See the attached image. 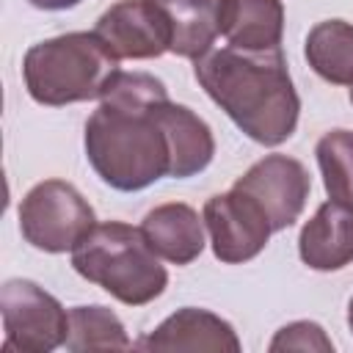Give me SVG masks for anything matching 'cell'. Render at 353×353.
Instances as JSON below:
<instances>
[{"label": "cell", "instance_id": "1", "mask_svg": "<svg viewBox=\"0 0 353 353\" xmlns=\"http://www.w3.org/2000/svg\"><path fill=\"white\" fill-rule=\"evenodd\" d=\"M168 88L149 72L119 69L99 108L85 121V157L97 176L121 193H135L171 176V141L160 119Z\"/></svg>", "mask_w": 353, "mask_h": 353}, {"label": "cell", "instance_id": "2", "mask_svg": "<svg viewBox=\"0 0 353 353\" xmlns=\"http://www.w3.org/2000/svg\"><path fill=\"white\" fill-rule=\"evenodd\" d=\"M193 74L207 97L237 124L243 135L262 146L292 138L301 116V97L279 50L212 47L193 61Z\"/></svg>", "mask_w": 353, "mask_h": 353}, {"label": "cell", "instance_id": "3", "mask_svg": "<svg viewBox=\"0 0 353 353\" xmlns=\"http://www.w3.org/2000/svg\"><path fill=\"white\" fill-rule=\"evenodd\" d=\"M119 72V58L91 30H72L33 44L22 61L28 94L39 105L61 108L99 99Z\"/></svg>", "mask_w": 353, "mask_h": 353}, {"label": "cell", "instance_id": "4", "mask_svg": "<svg viewBox=\"0 0 353 353\" xmlns=\"http://www.w3.org/2000/svg\"><path fill=\"white\" fill-rule=\"evenodd\" d=\"M72 268L127 306H143L168 287V270L138 226L97 223L72 251Z\"/></svg>", "mask_w": 353, "mask_h": 353}, {"label": "cell", "instance_id": "5", "mask_svg": "<svg viewBox=\"0 0 353 353\" xmlns=\"http://www.w3.org/2000/svg\"><path fill=\"white\" fill-rule=\"evenodd\" d=\"M94 226V207L72 182L44 179L33 185L19 201V232L25 243L39 251H74Z\"/></svg>", "mask_w": 353, "mask_h": 353}, {"label": "cell", "instance_id": "6", "mask_svg": "<svg viewBox=\"0 0 353 353\" xmlns=\"http://www.w3.org/2000/svg\"><path fill=\"white\" fill-rule=\"evenodd\" d=\"M0 314L6 331L3 350L50 353L66 342L69 312L30 279H8L0 287Z\"/></svg>", "mask_w": 353, "mask_h": 353}, {"label": "cell", "instance_id": "7", "mask_svg": "<svg viewBox=\"0 0 353 353\" xmlns=\"http://www.w3.org/2000/svg\"><path fill=\"white\" fill-rule=\"evenodd\" d=\"M201 218L210 232L215 259L226 265H240L259 256L273 234L265 210L234 185L232 190L207 199Z\"/></svg>", "mask_w": 353, "mask_h": 353}, {"label": "cell", "instance_id": "8", "mask_svg": "<svg viewBox=\"0 0 353 353\" xmlns=\"http://www.w3.org/2000/svg\"><path fill=\"white\" fill-rule=\"evenodd\" d=\"M234 188L248 193L265 210L273 232H284L301 218L312 190V176L295 157L265 154L243 176H237Z\"/></svg>", "mask_w": 353, "mask_h": 353}, {"label": "cell", "instance_id": "9", "mask_svg": "<svg viewBox=\"0 0 353 353\" xmlns=\"http://www.w3.org/2000/svg\"><path fill=\"white\" fill-rule=\"evenodd\" d=\"M94 33L121 61L160 58L171 50V28L157 0H119L94 25Z\"/></svg>", "mask_w": 353, "mask_h": 353}, {"label": "cell", "instance_id": "10", "mask_svg": "<svg viewBox=\"0 0 353 353\" xmlns=\"http://www.w3.org/2000/svg\"><path fill=\"white\" fill-rule=\"evenodd\" d=\"M141 350H229L237 353L243 345L232 323L210 309L185 306L168 314L154 331L135 342Z\"/></svg>", "mask_w": 353, "mask_h": 353}, {"label": "cell", "instance_id": "11", "mask_svg": "<svg viewBox=\"0 0 353 353\" xmlns=\"http://www.w3.org/2000/svg\"><path fill=\"white\" fill-rule=\"evenodd\" d=\"M298 254L303 265L320 273L342 270L353 262V207L342 201H323L298 234Z\"/></svg>", "mask_w": 353, "mask_h": 353}, {"label": "cell", "instance_id": "12", "mask_svg": "<svg viewBox=\"0 0 353 353\" xmlns=\"http://www.w3.org/2000/svg\"><path fill=\"white\" fill-rule=\"evenodd\" d=\"M204 218L190 204L168 201L143 215L141 232L160 259L190 265L204 251Z\"/></svg>", "mask_w": 353, "mask_h": 353}, {"label": "cell", "instance_id": "13", "mask_svg": "<svg viewBox=\"0 0 353 353\" xmlns=\"http://www.w3.org/2000/svg\"><path fill=\"white\" fill-rule=\"evenodd\" d=\"M221 36L237 50H279L284 36L281 0H221Z\"/></svg>", "mask_w": 353, "mask_h": 353}, {"label": "cell", "instance_id": "14", "mask_svg": "<svg viewBox=\"0 0 353 353\" xmlns=\"http://www.w3.org/2000/svg\"><path fill=\"white\" fill-rule=\"evenodd\" d=\"M160 119L171 141V176L188 179L201 174L215 157V138L210 124L188 105H176L171 99L160 105Z\"/></svg>", "mask_w": 353, "mask_h": 353}, {"label": "cell", "instance_id": "15", "mask_svg": "<svg viewBox=\"0 0 353 353\" xmlns=\"http://www.w3.org/2000/svg\"><path fill=\"white\" fill-rule=\"evenodd\" d=\"M171 28V50L179 58L199 61L212 50L221 33V0H157Z\"/></svg>", "mask_w": 353, "mask_h": 353}, {"label": "cell", "instance_id": "16", "mask_svg": "<svg viewBox=\"0 0 353 353\" xmlns=\"http://www.w3.org/2000/svg\"><path fill=\"white\" fill-rule=\"evenodd\" d=\"M314 74L334 85H353V25L345 19L317 22L303 44Z\"/></svg>", "mask_w": 353, "mask_h": 353}, {"label": "cell", "instance_id": "17", "mask_svg": "<svg viewBox=\"0 0 353 353\" xmlns=\"http://www.w3.org/2000/svg\"><path fill=\"white\" fill-rule=\"evenodd\" d=\"M66 350H127L132 347L124 323L108 306H72L69 309V334L63 342Z\"/></svg>", "mask_w": 353, "mask_h": 353}, {"label": "cell", "instance_id": "18", "mask_svg": "<svg viewBox=\"0 0 353 353\" xmlns=\"http://www.w3.org/2000/svg\"><path fill=\"white\" fill-rule=\"evenodd\" d=\"M314 154L328 199L353 207V132L350 130L325 132L317 141Z\"/></svg>", "mask_w": 353, "mask_h": 353}, {"label": "cell", "instance_id": "19", "mask_svg": "<svg viewBox=\"0 0 353 353\" xmlns=\"http://www.w3.org/2000/svg\"><path fill=\"white\" fill-rule=\"evenodd\" d=\"M270 350H320V353H331L334 342L328 339V334L323 331V325L312 323V320H295L287 323L284 328L276 331V336L270 339Z\"/></svg>", "mask_w": 353, "mask_h": 353}, {"label": "cell", "instance_id": "20", "mask_svg": "<svg viewBox=\"0 0 353 353\" xmlns=\"http://www.w3.org/2000/svg\"><path fill=\"white\" fill-rule=\"evenodd\" d=\"M33 8H41V11H66V8H74L80 6L83 0H28Z\"/></svg>", "mask_w": 353, "mask_h": 353}, {"label": "cell", "instance_id": "21", "mask_svg": "<svg viewBox=\"0 0 353 353\" xmlns=\"http://www.w3.org/2000/svg\"><path fill=\"white\" fill-rule=\"evenodd\" d=\"M347 325H350V334H353V298L347 301Z\"/></svg>", "mask_w": 353, "mask_h": 353}, {"label": "cell", "instance_id": "22", "mask_svg": "<svg viewBox=\"0 0 353 353\" xmlns=\"http://www.w3.org/2000/svg\"><path fill=\"white\" fill-rule=\"evenodd\" d=\"M350 102H353V88H350Z\"/></svg>", "mask_w": 353, "mask_h": 353}]
</instances>
